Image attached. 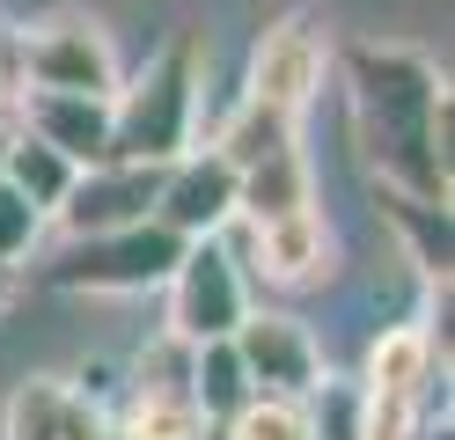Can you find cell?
I'll return each mask as SVG.
<instances>
[{
	"label": "cell",
	"instance_id": "30bf717a",
	"mask_svg": "<svg viewBox=\"0 0 455 440\" xmlns=\"http://www.w3.org/2000/svg\"><path fill=\"white\" fill-rule=\"evenodd\" d=\"M15 132L44 140L74 169H96V162H110V96H44V88H22Z\"/></svg>",
	"mask_w": 455,
	"mask_h": 440
},
{
	"label": "cell",
	"instance_id": "8fae6325",
	"mask_svg": "<svg viewBox=\"0 0 455 440\" xmlns=\"http://www.w3.org/2000/svg\"><path fill=\"white\" fill-rule=\"evenodd\" d=\"M8 440H110V411H96L89 396L60 374H37L8 396Z\"/></svg>",
	"mask_w": 455,
	"mask_h": 440
},
{
	"label": "cell",
	"instance_id": "7a4b0ae2",
	"mask_svg": "<svg viewBox=\"0 0 455 440\" xmlns=\"http://www.w3.org/2000/svg\"><path fill=\"white\" fill-rule=\"evenodd\" d=\"M198 81H206V52L191 29H177L132 81L110 96V162H184L198 140Z\"/></svg>",
	"mask_w": 455,
	"mask_h": 440
},
{
	"label": "cell",
	"instance_id": "52a82bcc",
	"mask_svg": "<svg viewBox=\"0 0 455 440\" xmlns=\"http://www.w3.org/2000/svg\"><path fill=\"white\" fill-rule=\"evenodd\" d=\"M228 345H235V360H243V374H250L258 396H294L301 404L323 381V352H316V338H308V323H294L287 308H250Z\"/></svg>",
	"mask_w": 455,
	"mask_h": 440
},
{
	"label": "cell",
	"instance_id": "ffe728a7",
	"mask_svg": "<svg viewBox=\"0 0 455 440\" xmlns=\"http://www.w3.org/2000/svg\"><path fill=\"white\" fill-rule=\"evenodd\" d=\"M37 235H44V213L15 184H0V264H22L37 250Z\"/></svg>",
	"mask_w": 455,
	"mask_h": 440
},
{
	"label": "cell",
	"instance_id": "8992f818",
	"mask_svg": "<svg viewBox=\"0 0 455 440\" xmlns=\"http://www.w3.org/2000/svg\"><path fill=\"white\" fill-rule=\"evenodd\" d=\"M331 74V37H323V22L316 15H279L258 52H250V88H243V103H265L279 117H301L308 103H316V88Z\"/></svg>",
	"mask_w": 455,
	"mask_h": 440
},
{
	"label": "cell",
	"instance_id": "9a60e30c",
	"mask_svg": "<svg viewBox=\"0 0 455 440\" xmlns=\"http://www.w3.org/2000/svg\"><path fill=\"white\" fill-rule=\"evenodd\" d=\"M375 205H382V220L396 235V250L411 257V272L434 293H448V205H426V198L389 191V184H375Z\"/></svg>",
	"mask_w": 455,
	"mask_h": 440
},
{
	"label": "cell",
	"instance_id": "5b68a950",
	"mask_svg": "<svg viewBox=\"0 0 455 440\" xmlns=\"http://www.w3.org/2000/svg\"><path fill=\"white\" fill-rule=\"evenodd\" d=\"M162 293H169V338L191 345V352L235 338V323L250 316V279H243V264H235V250L220 235L213 243H184V257L162 279Z\"/></svg>",
	"mask_w": 455,
	"mask_h": 440
},
{
	"label": "cell",
	"instance_id": "44dd1931",
	"mask_svg": "<svg viewBox=\"0 0 455 440\" xmlns=\"http://www.w3.org/2000/svg\"><path fill=\"white\" fill-rule=\"evenodd\" d=\"M15 301V264H0V308Z\"/></svg>",
	"mask_w": 455,
	"mask_h": 440
},
{
	"label": "cell",
	"instance_id": "277c9868",
	"mask_svg": "<svg viewBox=\"0 0 455 440\" xmlns=\"http://www.w3.org/2000/svg\"><path fill=\"white\" fill-rule=\"evenodd\" d=\"M118 44L89 15H52L15 37V88H44V96H118Z\"/></svg>",
	"mask_w": 455,
	"mask_h": 440
},
{
	"label": "cell",
	"instance_id": "2e32d148",
	"mask_svg": "<svg viewBox=\"0 0 455 440\" xmlns=\"http://www.w3.org/2000/svg\"><path fill=\"white\" fill-rule=\"evenodd\" d=\"M206 147L243 176L250 162L279 155V147H301V117H279V110H265V103H235V110L220 117V132H213Z\"/></svg>",
	"mask_w": 455,
	"mask_h": 440
},
{
	"label": "cell",
	"instance_id": "e0dca14e",
	"mask_svg": "<svg viewBox=\"0 0 455 440\" xmlns=\"http://www.w3.org/2000/svg\"><path fill=\"white\" fill-rule=\"evenodd\" d=\"M74 176H81V169H74L67 155H52L44 140H30V132H15L8 147H0V184H15L44 220L60 213V198L74 191Z\"/></svg>",
	"mask_w": 455,
	"mask_h": 440
},
{
	"label": "cell",
	"instance_id": "ac0fdd59",
	"mask_svg": "<svg viewBox=\"0 0 455 440\" xmlns=\"http://www.w3.org/2000/svg\"><path fill=\"white\" fill-rule=\"evenodd\" d=\"M250 396H258V389H250V374H243V360H235L228 338L191 352V404H198V419H206V433H220Z\"/></svg>",
	"mask_w": 455,
	"mask_h": 440
},
{
	"label": "cell",
	"instance_id": "d6986e66",
	"mask_svg": "<svg viewBox=\"0 0 455 440\" xmlns=\"http://www.w3.org/2000/svg\"><path fill=\"white\" fill-rule=\"evenodd\" d=\"M220 440H308V411L294 396H250L220 426Z\"/></svg>",
	"mask_w": 455,
	"mask_h": 440
},
{
	"label": "cell",
	"instance_id": "3957f363",
	"mask_svg": "<svg viewBox=\"0 0 455 440\" xmlns=\"http://www.w3.org/2000/svg\"><path fill=\"white\" fill-rule=\"evenodd\" d=\"M177 257H184V243L148 213L132 228H110V235H74L44 264V286H60V293H155L177 272Z\"/></svg>",
	"mask_w": 455,
	"mask_h": 440
},
{
	"label": "cell",
	"instance_id": "4fadbf2b",
	"mask_svg": "<svg viewBox=\"0 0 455 440\" xmlns=\"http://www.w3.org/2000/svg\"><path fill=\"white\" fill-rule=\"evenodd\" d=\"M308 205H316V169H308L301 147H279V155L250 162V169L235 176V220H243V228L308 213Z\"/></svg>",
	"mask_w": 455,
	"mask_h": 440
},
{
	"label": "cell",
	"instance_id": "6da1fadb",
	"mask_svg": "<svg viewBox=\"0 0 455 440\" xmlns=\"http://www.w3.org/2000/svg\"><path fill=\"white\" fill-rule=\"evenodd\" d=\"M367 184L448 205V81L426 52L360 37L338 52Z\"/></svg>",
	"mask_w": 455,
	"mask_h": 440
},
{
	"label": "cell",
	"instance_id": "7c38bea8",
	"mask_svg": "<svg viewBox=\"0 0 455 440\" xmlns=\"http://www.w3.org/2000/svg\"><path fill=\"white\" fill-rule=\"evenodd\" d=\"M250 264L265 272V286H323V272H331V228H323V205L250 228Z\"/></svg>",
	"mask_w": 455,
	"mask_h": 440
},
{
	"label": "cell",
	"instance_id": "ba28073f",
	"mask_svg": "<svg viewBox=\"0 0 455 440\" xmlns=\"http://www.w3.org/2000/svg\"><path fill=\"white\" fill-rule=\"evenodd\" d=\"M155 198H162V169L155 162H96V169L74 176V191L60 198L52 220H60L67 243H74V235H110V228L148 220Z\"/></svg>",
	"mask_w": 455,
	"mask_h": 440
},
{
	"label": "cell",
	"instance_id": "5bb4252c",
	"mask_svg": "<svg viewBox=\"0 0 455 440\" xmlns=\"http://www.w3.org/2000/svg\"><path fill=\"white\" fill-rule=\"evenodd\" d=\"M434 360H441V338L434 323H396V331L375 338V352H367V396H411L426 404L434 396Z\"/></svg>",
	"mask_w": 455,
	"mask_h": 440
},
{
	"label": "cell",
	"instance_id": "9c48e42d",
	"mask_svg": "<svg viewBox=\"0 0 455 440\" xmlns=\"http://www.w3.org/2000/svg\"><path fill=\"white\" fill-rule=\"evenodd\" d=\"M155 220L177 235V243H213V235L235 228V169H228L213 147L206 155H184L162 169V198Z\"/></svg>",
	"mask_w": 455,
	"mask_h": 440
}]
</instances>
